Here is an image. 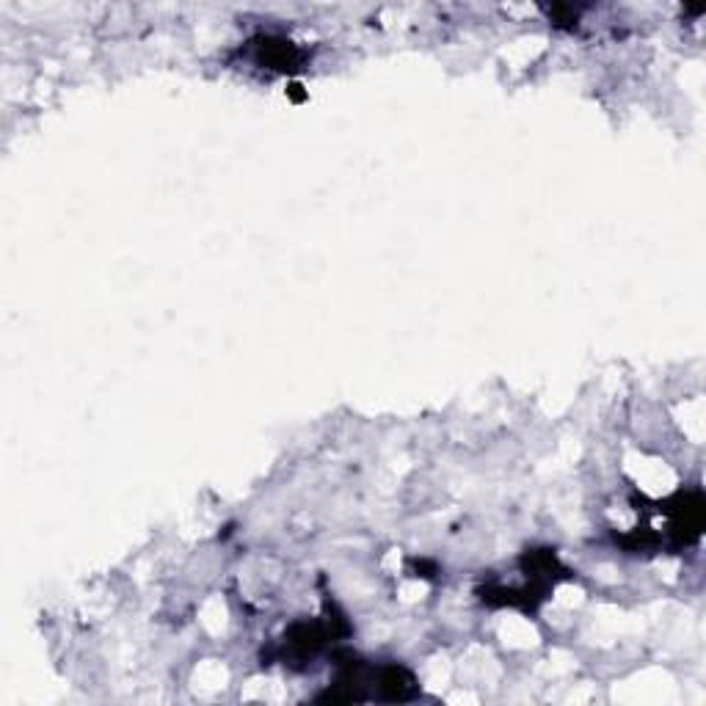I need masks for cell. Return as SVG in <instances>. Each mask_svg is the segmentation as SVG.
<instances>
[{
  "label": "cell",
  "mask_w": 706,
  "mask_h": 706,
  "mask_svg": "<svg viewBox=\"0 0 706 706\" xmlns=\"http://www.w3.org/2000/svg\"><path fill=\"white\" fill-rule=\"evenodd\" d=\"M251 45H254L257 64L276 69V72H293V69H298V64H301V58H304L293 42L279 39V36H260V39H254Z\"/></svg>",
  "instance_id": "cell-1"
},
{
  "label": "cell",
  "mask_w": 706,
  "mask_h": 706,
  "mask_svg": "<svg viewBox=\"0 0 706 706\" xmlns=\"http://www.w3.org/2000/svg\"><path fill=\"white\" fill-rule=\"evenodd\" d=\"M376 684L381 698H387V701H406V698H411V695L417 693V682H414V676H411L406 668H400V665H387V668H381L376 676Z\"/></svg>",
  "instance_id": "cell-2"
}]
</instances>
